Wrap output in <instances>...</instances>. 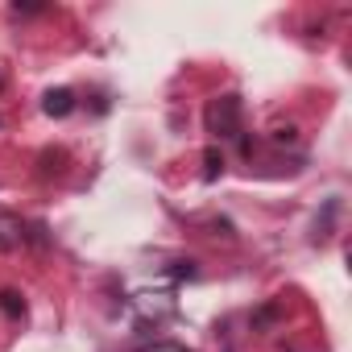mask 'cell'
I'll return each mask as SVG.
<instances>
[{"label": "cell", "mask_w": 352, "mask_h": 352, "mask_svg": "<svg viewBox=\"0 0 352 352\" xmlns=\"http://www.w3.org/2000/svg\"><path fill=\"white\" fill-rule=\"evenodd\" d=\"M274 319H278V307H261V311L253 315V323H257V327H265V323H274Z\"/></svg>", "instance_id": "12"}, {"label": "cell", "mask_w": 352, "mask_h": 352, "mask_svg": "<svg viewBox=\"0 0 352 352\" xmlns=\"http://www.w3.org/2000/svg\"><path fill=\"white\" fill-rule=\"evenodd\" d=\"M212 232L216 236H224V241H232L236 232H232V220H212Z\"/></svg>", "instance_id": "11"}, {"label": "cell", "mask_w": 352, "mask_h": 352, "mask_svg": "<svg viewBox=\"0 0 352 352\" xmlns=\"http://www.w3.org/2000/svg\"><path fill=\"white\" fill-rule=\"evenodd\" d=\"M336 212H340V199H331V204L323 208V220H315V241H327V236H331V220H336Z\"/></svg>", "instance_id": "7"}, {"label": "cell", "mask_w": 352, "mask_h": 352, "mask_svg": "<svg viewBox=\"0 0 352 352\" xmlns=\"http://www.w3.org/2000/svg\"><path fill=\"white\" fill-rule=\"evenodd\" d=\"M274 141L278 145H290V141H298V129L294 124H282V129H274Z\"/></svg>", "instance_id": "9"}, {"label": "cell", "mask_w": 352, "mask_h": 352, "mask_svg": "<svg viewBox=\"0 0 352 352\" xmlns=\"http://www.w3.org/2000/svg\"><path fill=\"white\" fill-rule=\"evenodd\" d=\"M42 112L54 116V120L71 116V112H75V91H71V87H50V91L42 96Z\"/></svg>", "instance_id": "2"}, {"label": "cell", "mask_w": 352, "mask_h": 352, "mask_svg": "<svg viewBox=\"0 0 352 352\" xmlns=\"http://www.w3.org/2000/svg\"><path fill=\"white\" fill-rule=\"evenodd\" d=\"M21 245V224H9V220H0V253H9Z\"/></svg>", "instance_id": "6"}, {"label": "cell", "mask_w": 352, "mask_h": 352, "mask_svg": "<svg viewBox=\"0 0 352 352\" xmlns=\"http://www.w3.org/2000/svg\"><path fill=\"white\" fill-rule=\"evenodd\" d=\"M220 174H224V153H220V149L212 145V149L204 153V179H208V183H216Z\"/></svg>", "instance_id": "5"}, {"label": "cell", "mask_w": 352, "mask_h": 352, "mask_svg": "<svg viewBox=\"0 0 352 352\" xmlns=\"http://www.w3.org/2000/svg\"><path fill=\"white\" fill-rule=\"evenodd\" d=\"M0 311H5L9 319H21V315H25V298H21V290H13V286L0 290Z\"/></svg>", "instance_id": "4"}, {"label": "cell", "mask_w": 352, "mask_h": 352, "mask_svg": "<svg viewBox=\"0 0 352 352\" xmlns=\"http://www.w3.org/2000/svg\"><path fill=\"white\" fill-rule=\"evenodd\" d=\"M241 96L236 91H228V96H220V100H212L208 104V133L212 137H236L241 133Z\"/></svg>", "instance_id": "1"}, {"label": "cell", "mask_w": 352, "mask_h": 352, "mask_svg": "<svg viewBox=\"0 0 352 352\" xmlns=\"http://www.w3.org/2000/svg\"><path fill=\"white\" fill-rule=\"evenodd\" d=\"M21 241H30L34 249H46V245H50V236H46V224H30V228L21 232Z\"/></svg>", "instance_id": "8"}, {"label": "cell", "mask_w": 352, "mask_h": 352, "mask_svg": "<svg viewBox=\"0 0 352 352\" xmlns=\"http://www.w3.org/2000/svg\"><path fill=\"white\" fill-rule=\"evenodd\" d=\"M174 278H195L199 270H195V261H174V270H170Z\"/></svg>", "instance_id": "10"}, {"label": "cell", "mask_w": 352, "mask_h": 352, "mask_svg": "<svg viewBox=\"0 0 352 352\" xmlns=\"http://www.w3.org/2000/svg\"><path fill=\"white\" fill-rule=\"evenodd\" d=\"M13 13H25V17H34V13H42V5H21V0H17V5H13Z\"/></svg>", "instance_id": "13"}, {"label": "cell", "mask_w": 352, "mask_h": 352, "mask_svg": "<svg viewBox=\"0 0 352 352\" xmlns=\"http://www.w3.org/2000/svg\"><path fill=\"white\" fill-rule=\"evenodd\" d=\"M67 162H71V153H67L63 145H50V149L38 153V174H42V179H63V174H67Z\"/></svg>", "instance_id": "3"}]
</instances>
